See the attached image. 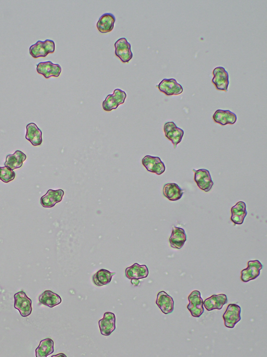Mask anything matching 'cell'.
Returning a JSON list of instances; mask_svg holds the SVG:
<instances>
[{"instance_id": "1", "label": "cell", "mask_w": 267, "mask_h": 357, "mask_svg": "<svg viewBox=\"0 0 267 357\" xmlns=\"http://www.w3.org/2000/svg\"><path fill=\"white\" fill-rule=\"evenodd\" d=\"M55 51L54 41L46 40L44 42L38 41L30 48V55L34 58L46 57L48 54H52Z\"/></svg>"}, {"instance_id": "2", "label": "cell", "mask_w": 267, "mask_h": 357, "mask_svg": "<svg viewBox=\"0 0 267 357\" xmlns=\"http://www.w3.org/2000/svg\"><path fill=\"white\" fill-rule=\"evenodd\" d=\"M127 97L126 93L122 90L116 89L112 94L108 95L102 103V108L106 112L116 109L118 106L123 104Z\"/></svg>"}, {"instance_id": "3", "label": "cell", "mask_w": 267, "mask_h": 357, "mask_svg": "<svg viewBox=\"0 0 267 357\" xmlns=\"http://www.w3.org/2000/svg\"><path fill=\"white\" fill-rule=\"evenodd\" d=\"M190 303L187 307L191 315L194 317H200L204 312V300L200 292L193 291L188 297Z\"/></svg>"}, {"instance_id": "4", "label": "cell", "mask_w": 267, "mask_h": 357, "mask_svg": "<svg viewBox=\"0 0 267 357\" xmlns=\"http://www.w3.org/2000/svg\"><path fill=\"white\" fill-rule=\"evenodd\" d=\"M14 307L20 311L24 317L30 316L32 312V301L26 294L20 291L14 295Z\"/></svg>"}, {"instance_id": "5", "label": "cell", "mask_w": 267, "mask_h": 357, "mask_svg": "<svg viewBox=\"0 0 267 357\" xmlns=\"http://www.w3.org/2000/svg\"><path fill=\"white\" fill-rule=\"evenodd\" d=\"M241 307L236 304H230L223 315L225 326L233 328L241 319Z\"/></svg>"}, {"instance_id": "6", "label": "cell", "mask_w": 267, "mask_h": 357, "mask_svg": "<svg viewBox=\"0 0 267 357\" xmlns=\"http://www.w3.org/2000/svg\"><path fill=\"white\" fill-rule=\"evenodd\" d=\"M116 55L123 63H128L133 57L131 45L126 38L118 40L114 44Z\"/></svg>"}, {"instance_id": "7", "label": "cell", "mask_w": 267, "mask_h": 357, "mask_svg": "<svg viewBox=\"0 0 267 357\" xmlns=\"http://www.w3.org/2000/svg\"><path fill=\"white\" fill-rule=\"evenodd\" d=\"M214 76L212 82L218 90L228 92L229 86L228 74L222 67L216 68L213 71Z\"/></svg>"}, {"instance_id": "8", "label": "cell", "mask_w": 267, "mask_h": 357, "mask_svg": "<svg viewBox=\"0 0 267 357\" xmlns=\"http://www.w3.org/2000/svg\"><path fill=\"white\" fill-rule=\"evenodd\" d=\"M263 266L258 260H250L248 262V267L240 272V279L242 281L248 282L256 279L260 274V270Z\"/></svg>"}, {"instance_id": "9", "label": "cell", "mask_w": 267, "mask_h": 357, "mask_svg": "<svg viewBox=\"0 0 267 357\" xmlns=\"http://www.w3.org/2000/svg\"><path fill=\"white\" fill-rule=\"evenodd\" d=\"M164 129L166 138L172 142L174 149L176 148L184 136V130L178 127L174 122L166 123Z\"/></svg>"}, {"instance_id": "10", "label": "cell", "mask_w": 267, "mask_h": 357, "mask_svg": "<svg viewBox=\"0 0 267 357\" xmlns=\"http://www.w3.org/2000/svg\"><path fill=\"white\" fill-rule=\"evenodd\" d=\"M195 173L194 180L198 187L205 192L210 191L214 185V182L210 172L206 169L193 170Z\"/></svg>"}, {"instance_id": "11", "label": "cell", "mask_w": 267, "mask_h": 357, "mask_svg": "<svg viewBox=\"0 0 267 357\" xmlns=\"http://www.w3.org/2000/svg\"><path fill=\"white\" fill-rule=\"evenodd\" d=\"M156 87L167 96L179 95L184 91L183 87L174 79H164Z\"/></svg>"}, {"instance_id": "12", "label": "cell", "mask_w": 267, "mask_h": 357, "mask_svg": "<svg viewBox=\"0 0 267 357\" xmlns=\"http://www.w3.org/2000/svg\"><path fill=\"white\" fill-rule=\"evenodd\" d=\"M142 164L148 171L158 175L163 174L166 170L165 165L159 157L145 156L142 160Z\"/></svg>"}, {"instance_id": "13", "label": "cell", "mask_w": 267, "mask_h": 357, "mask_svg": "<svg viewBox=\"0 0 267 357\" xmlns=\"http://www.w3.org/2000/svg\"><path fill=\"white\" fill-rule=\"evenodd\" d=\"M37 71L46 79H48L52 77H58L62 72V68L58 64L48 61L39 63L37 65Z\"/></svg>"}, {"instance_id": "14", "label": "cell", "mask_w": 267, "mask_h": 357, "mask_svg": "<svg viewBox=\"0 0 267 357\" xmlns=\"http://www.w3.org/2000/svg\"><path fill=\"white\" fill-rule=\"evenodd\" d=\"M64 192L62 189H50L40 199V203L44 208H52L62 200Z\"/></svg>"}, {"instance_id": "15", "label": "cell", "mask_w": 267, "mask_h": 357, "mask_svg": "<svg viewBox=\"0 0 267 357\" xmlns=\"http://www.w3.org/2000/svg\"><path fill=\"white\" fill-rule=\"evenodd\" d=\"M116 315L112 312L104 313L102 319L99 321L101 334L104 336L110 335L116 329Z\"/></svg>"}, {"instance_id": "16", "label": "cell", "mask_w": 267, "mask_h": 357, "mask_svg": "<svg viewBox=\"0 0 267 357\" xmlns=\"http://www.w3.org/2000/svg\"><path fill=\"white\" fill-rule=\"evenodd\" d=\"M156 304L165 314L172 313L174 310V300L165 291H162L158 293Z\"/></svg>"}, {"instance_id": "17", "label": "cell", "mask_w": 267, "mask_h": 357, "mask_svg": "<svg viewBox=\"0 0 267 357\" xmlns=\"http://www.w3.org/2000/svg\"><path fill=\"white\" fill-rule=\"evenodd\" d=\"M228 303L227 296L224 294L212 295L204 301V305L208 311L222 310L224 305Z\"/></svg>"}, {"instance_id": "18", "label": "cell", "mask_w": 267, "mask_h": 357, "mask_svg": "<svg viewBox=\"0 0 267 357\" xmlns=\"http://www.w3.org/2000/svg\"><path fill=\"white\" fill-rule=\"evenodd\" d=\"M213 120L215 123L222 126L234 125L237 121V116L229 110H218L214 114Z\"/></svg>"}, {"instance_id": "19", "label": "cell", "mask_w": 267, "mask_h": 357, "mask_svg": "<svg viewBox=\"0 0 267 357\" xmlns=\"http://www.w3.org/2000/svg\"><path fill=\"white\" fill-rule=\"evenodd\" d=\"M187 236L184 229L172 226V232L169 241L174 248L180 249L186 241Z\"/></svg>"}, {"instance_id": "20", "label": "cell", "mask_w": 267, "mask_h": 357, "mask_svg": "<svg viewBox=\"0 0 267 357\" xmlns=\"http://www.w3.org/2000/svg\"><path fill=\"white\" fill-rule=\"evenodd\" d=\"M126 275L128 279H141L147 278L149 275V270L146 265H140L136 263L127 268L126 270Z\"/></svg>"}, {"instance_id": "21", "label": "cell", "mask_w": 267, "mask_h": 357, "mask_svg": "<svg viewBox=\"0 0 267 357\" xmlns=\"http://www.w3.org/2000/svg\"><path fill=\"white\" fill-rule=\"evenodd\" d=\"M26 128V139L30 141L34 146L41 145L42 142V130L34 123L28 124Z\"/></svg>"}, {"instance_id": "22", "label": "cell", "mask_w": 267, "mask_h": 357, "mask_svg": "<svg viewBox=\"0 0 267 357\" xmlns=\"http://www.w3.org/2000/svg\"><path fill=\"white\" fill-rule=\"evenodd\" d=\"M232 220L235 224H242L248 215L246 205L244 201H239L232 208Z\"/></svg>"}, {"instance_id": "23", "label": "cell", "mask_w": 267, "mask_h": 357, "mask_svg": "<svg viewBox=\"0 0 267 357\" xmlns=\"http://www.w3.org/2000/svg\"><path fill=\"white\" fill-rule=\"evenodd\" d=\"M26 158L27 156L25 153L21 151L17 150L14 154H10L6 157L5 166L12 170L20 169Z\"/></svg>"}, {"instance_id": "24", "label": "cell", "mask_w": 267, "mask_h": 357, "mask_svg": "<svg viewBox=\"0 0 267 357\" xmlns=\"http://www.w3.org/2000/svg\"><path fill=\"white\" fill-rule=\"evenodd\" d=\"M116 20L114 15L110 13L105 14L100 18L97 22V29L103 34L110 32L114 29Z\"/></svg>"}, {"instance_id": "25", "label": "cell", "mask_w": 267, "mask_h": 357, "mask_svg": "<svg viewBox=\"0 0 267 357\" xmlns=\"http://www.w3.org/2000/svg\"><path fill=\"white\" fill-rule=\"evenodd\" d=\"M184 190L176 183H168L164 187V196L170 201L180 200L184 194Z\"/></svg>"}, {"instance_id": "26", "label": "cell", "mask_w": 267, "mask_h": 357, "mask_svg": "<svg viewBox=\"0 0 267 357\" xmlns=\"http://www.w3.org/2000/svg\"><path fill=\"white\" fill-rule=\"evenodd\" d=\"M40 302L43 305L54 307L62 302L60 297L52 291H44L39 297Z\"/></svg>"}, {"instance_id": "27", "label": "cell", "mask_w": 267, "mask_h": 357, "mask_svg": "<svg viewBox=\"0 0 267 357\" xmlns=\"http://www.w3.org/2000/svg\"><path fill=\"white\" fill-rule=\"evenodd\" d=\"M115 275V272L102 269L96 272L93 276V282L97 286L102 287L111 282L112 277Z\"/></svg>"}, {"instance_id": "28", "label": "cell", "mask_w": 267, "mask_h": 357, "mask_svg": "<svg viewBox=\"0 0 267 357\" xmlns=\"http://www.w3.org/2000/svg\"><path fill=\"white\" fill-rule=\"evenodd\" d=\"M54 352V341L48 338L42 340L39 346L36 349V356L37 357H46Z\"/></svg>"}, {"instance_id": "29", "label": "cell", "mask_w": 267, "mask_h": 357, "mask_svg": "<svg viewBox=\"0 0 267 357\" xmlns=\"http://www.w3.org/2000/svg\"><path fill=\"white\" fill-rule=\"evenodd\" d=\"M16 174L6 166L0 167V180L6 183H8L15 179Z\"/></svg>"}, {"instance_id": "30", "label": "cell", "mask_w": 267, "mask_h": 357, "mask_svg": "<svg viewBox=\"0 0 267 357\" xmlns=\"http://www.w3.org/2000/svg\"><path fill=\"white\" fill-rule=\"evenodd\" d=\"M140 282L139 279H131V283L134 285V286H138L139 285Z\"/></svg>"}, {"instance_id": "31", "label": "cell", "mask_w": 267, "mask_h": 357, "mask_svg": "<svg viewBox=\"0 0 267 357\" xmlns=\"http://www.w3.org/2000/svg\"><path fill=\"white\" fill-rule=\"evenodd\" d=\"M60 356L63 355V356H66L65 354H62V355H60V354H58V355H53L52 356H60Z\"/></svg>"}]
</instances>
